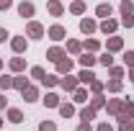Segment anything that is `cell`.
<instances>
[{"instance_id":"17","label":"cell","mask_w":134,"mask_h":131,"mask_svg":"<svg viewBox=\"0 0 134 131\" xmlns=\"http://www.w3.org/2000/svg\"><path fill=\"white\" fill-rule=\"evenodd\" d=\"M44 105H47V108H57V105H59V98H57L54 93H47V98H44Z\"/></svg>"},{"instance_id":"29","label":"cell","mask_w":134,"mask_h":131,"mask_svg":"<svg viewBox=\"0 0 134 131\" xmlns=\"http://www.w3.org/2000/svg\"><path fill=\"white\" fill-rule=\"evenodd\" d=\"M103 105H106V100L100 98V93H98V95L93 98V103H90V108H96V111H98V108H103Z\"/></svg>"},{"instance_id":"36","label":"cell","mask_w":134,"mask_h":131,"mask_svg":"<svg viewBox=\"0 0 134 131\" xmlns=\"http://www.w3.org/2000/svg\"><path fill=\"white\" fill-rule=\"evenodd\" d=\"M124 62H126V67H134V51H126L124 54Z\"/></svg>"},{"instance_id":"7","label":"cell","mask_w":134,"mask_h":131,"mask_svg":"<svg viewBox=\"0 0 134 131\" xmlns=\"http://www.w3.org/2000/svg\"><path fill=\"white\" fill-rule=\"evenodd\" d=\"M80 31L83 33H93L96 31V21H93V18H83V21H80Z\"/></svg>"},{"instance_id":"12","label":"cell","mask_w":134,"mask_h":131,"mask_svg":"<svg viewBox=\"0 0 134 131\" xmlns=\"http://www.w3.org/2000/svg\"><path fill=\"white\" fill-rule=\"evenodd\" d=\"M18 16L31 18L34 16V5H31V3H21V5H18Z\"/></svg>"},{"instance_id":"35","label":"cell","mask_w":134,"mask_h":131,"mask_svg":"<svg viewBox=\"0 0 134 131\" xmlns=\"http://www.w3.org/2000/svg\"><path fill=\"white\" fill-rule=\"evenodd\" d=\"M90 90H93V93H96V95H98L100 90H103V82H98V80H93V82H90Z\"/></svg>"},{"instance_id":"28","label":"cell","mask_w":134,"mask_h":131,"mask_svg":"<svg viewBox=\"0 0 134 131\" xmlns=\"http://www.w3.org/2000/svg\"><path fill=\"white\" fill-rule=\"evenodd\" d=\"M108 90H111V93H119V90H121V80H119V77H114V80L108 82Z\"/></svg>"},{"instance_id":"30","label":"cell","mask_w":134,"mask_h":131,"mask_svg":"<svg viewBox=\"0 0 134 131\" xmlns=\"http://www.w3.org/2000/svg\"><path fill=\"white\" fill-rule=\"evenodd\" d=\"M44 85H47V87H52V85H57V82H59V77H54V75H44Z\"/></svg>"},{"instance_id":"33","label":"cell","mask_w":134,"mask_h":131,"mask_svg":"<svg viewBox=\"0 0 134 131\" xmlns=\"http://www.w3.org/2000/svg\"><path fill=\"white\" fill-rule=\"evenodd\" d=\"M67 49L72 51V54H77V51L83 49V46H80V41H67Z\"/></svg>"},{"instance_id":"48","label":"cell","mask_w":134,"mask_h":131,"mask_svg":"<svg viewBox=\"0 0 134 131\" xmlns=\"http://www.w3.org/2000/svg\"><path fill=\"white\" fill-rule=\"evenodd\" d=\"M132 131H134V123H132Z\"/></svg>"},{"instance_id":"32","label":"cell","mask_w":134,"mask_h":131,"mask_svg":"<svg viewBox=\"0 0 134 131\" xmlns=\"http://www.w3.org/2000/svg\"><path fill=\"white\" fill-rule=\"evenodd\" d=\"M98 46H100V44L96 41V39H88V41H85V49H88V51H96Z\"/></svg>"},{"instance_id":"15","label":"cell","mask_w":134,"mask_h":131,"mask_svg":"<svg viewBox=\"0 0 134 131\" xmlns=\"http://www.w3.org/2000/svg\"><path fill=\"white\" fill-rule=\"evenodd\" d=\"M62 10H65V8H62L59 0H49V13L52 16H62Z\"/></svg>"},{"instance_id":"38","label":"cell","mask_w":134,"mask_h":131,"mask_svg":"<svg viewBox=\"0 0 134 131\" xmlns=\"http://www.w3.org/2000/svg\"><path fill=\"white\" fill-rule=\"evenodd\" d=\"M31 75L36 77V80H44V69H41V67H34V69H31Z\"/></svg>"},{"instance_id":"3","label":"cell","mask_w":134,"mask_h":131,"mask_svg":"<svg viewBox=\"0 0 134 131\" xmlns=\"http://www.w3.org/2000/svg\"><path fill=\"white\" fill-rule=\"evenodd\" d=\"M47 59H49V62H54V64H57L59 59H65V51L59 49V46H52V49L47 51Z\"/></svg>"},{"instance_id":"34","label":"cell","mask_w":134,"mask_h":131,"mask_svg":"<svg viewBox=\"0 0 134 131\" xmlns=\"http://www.w3.org/2000/svg\"><path fill=\"white\" fill-rule=\"evenodd\" d=\"M39 131H57V126H54L52 121H44V123L39 126Z\"/></svg>"},{"instance_id":"39","label":"cell","mask_w":134,"mask_h":131,"mask_svg":"<svg viewBox=\"0 0 134 131\" xmlns=\"http://www.w3.org/2000/svg\"><path fill=\"white\" fill-rule=\"evenodd\" d=\"M121 75H124L121 67H111V77H121Z\"/></svg>"},{"instance_id":"9","label":"cell","mask_w":134,"mask_h":131,"mask_svg":"<svg viewBox=\"0 0 134 131\" xmlns=\"http://www.w3.org/2000/svg\"><path fill=\"white\" fill-rule=\"evenodd\" d=\"M21 95H23V100H26V103H34L39 93H36V87H31V85H29V87H23V90H21Z\"/></svg>"},{"instance_id":"42","label":"cell","mask_w":134,"mask_h":131,"mask_svg":"<svg viewBox=\"0 0 134 131\" xmlns=\"http://www.w3.org/2000/svg\"><path fill=\"white\" fill-rule=\"evenodd\" d=\"M98 131H114V126H111V123H100Z\"/></svg>"},{"instance_id":"18","label":"cell","mask_w":134,"mask_h":131,"mask_svg":"<svg viewBox=\"0 0 134 131\" xmlns=\"http://www.w3.org/2000/svg\"><path fill=\"white\" fill-rule=\"evenodd\" d=\"M8 121H13V123H21V121H23V113H21L18 108H10V111H8Z\"/></svg>"},{"instance_id":"25","label":"cell","mask_w":134,"mask_h":131,"mask_svg":"<svg viewBox=\"0 0 134 131\" xmlns=\"http://www.w3.org/2000/svg\"><path fill=\"white\" fill-rule=\"evenodd\" d=\"M80 118H83V121H90V118H96V108H83V111H80Z\"/></svg>"},{"instance_id":"16","label":"cell","mask_w":134,"mask_h":131,"mask_svg":"<svg viewBox=\"0 0 134 131\" xmlns=\"http://www.w3.org/2000/svg\"><path fill=\"white\" fill-rule=\"evenodd\" d=\"M77 77H80V82H85V85H90V82L96 80V75H93V72H90L88 67H85V69L80 72V75H77Z\"/></svg>"},{"instance_id":"11","label":"cell","mask_w":134,"mask_h":131,"mask_svg":"<svg viewBox=\"0 0 134 131\" xmlns=\"http://www.w3.org/2000/svg\"><path fill=\"white\" fill-rule=\"evenodd\" d=\"M77 82H80V77H70V75H67L65 80H59V85H62L65 90H75V87H77Z\"/></svg>"},{"instance_id":"4","label":"cell","mask_w":134,"mask_h":131,"mask_svg":"<svg viewBox=\"0 0 134 131\" xmlns=\"http://www.w3.org/2000/svg\"><path fill=\"white\" fill-rule=\"evenodd\" d=\"M65 36H67V31L62 28V26H52V28H49V39H52V41H62Z\"/></svg>"},{"instance_id":"2","label":"cell","mask_w":134,"mask_h":131,"mask_svg":"<svg viewBox=\"0 0 134 131\" xmlns=\"http://www.w3.org/2000/svg\"><path fill=\"white\" fill-rule=\"evenodd\" d=\"M134 116V103L132 100H121V113H119V118H132Z\"/></svg>"},{"instance_id":"46","label":"cell","mask_w":134,"mask_h":131,"mask_svg":"<svg viewBox=\"0 0 134 131\" xmlns=\"http://www.w3.org/2000/svg\"><path fill=\"white\" fill-rule=\"evenodd\" d=\"M0 126H3V118H0Z\"/></svg>"},{"instance_id":"22","label":"cell","mask_w":134,"mask_h":131,"mask_svg":"<svg viewBox=\"0 0 134 131\" xmlns=\"http://www.w3.org/2000/svg\"><path fill=\"white\" fill-rule=\"evenodd\" d=\"M129 13H134L132 0H121V16H129Z\"/></svg>"},{"instance_id":"27","label":"cell","mask_w":134,"mask_h":131,"mask_svg":"<svg viewBox=\"0 0 134 131\" xmlns=\"http://www.w3.org/2000/svg\"><path fill=\"white\" fill-rule=\"evenodd\" d=\"M13 87L23 90V87H29V80H26V77H16V80H13Z\"/></svg>"},{"instance_id":"37","label":"cell","mask_w":134,"mask_h":131,"mask_svg":"<svg viewBox=\"0 0 134 131\" xmlns=\"http://www.w3.org/2000/svg\"><path fill=\"white\" fill-rule=\"evenodd\" d=\"M121 23H124V26H134V13H129V16H121Z\"/></svg>"},{"instance_id":"14","label":"cell","mask_w":134,"mask_h":131,"mask_svg":"<svg viewBox=\"0 0 134 131\" xmlns=\"http://www.w3.org/2000/svg\"><path fill=\"white\" fill-rule=\"evenodd\" d=\"M10 46H13V51H18V54L26 51V39H23V36H16V39L10 41Z\"/></svg>"},{"instance_id":"6","label":"cell","mask_w":134,"mask_h":131,"mask_svg":"<svg viewBox=\"0 0 134 131\" xmlns=\"http://www.w3.org/2000/svg\"><path fill=\"white\" fill-rule=\"evenodd\" d=\"M116 28H119V23L114 21V18H106V21L100 23V31H103V33H114Z\"/></svg>"},{"instance_id":"19","label":"cell","mask_w":134,"mask_h":131,"mask_svg":"<svg viewBox=\"0 0 134 131\" xmlns=\"http://www.w3.org/2000/svg\"><path fill=\"white\" fill-rule=\"evenodd\" d=\"M80 64H83V67H88V69H90V67L96 64V57H93V54H83V57H80Z\"/></svg>"},{"instance_id":"24","label":"cell","mask_w":134,"mask_h":131,"mask_svg":"<svg viewBox=\"0 0 134 131\" xmlns=\"http://www.w3.org/2000/svg\"><path fill=\"white\" fill-rule=\"evenodd\" d=\"M85 100H88V93L83 87H75V103H85Z\"/></svg>"},{"instance_id":"31","label":"cell","mask_w":134,"mask_h":131,"mask_svg":"<svg viewBox=\"0 0 134 131\" xmlns=\"http://www.w3.org/2000/svg\"><path fill=\"white\" fill-rule=\"evenodd\" d=\"M0 87H3V90L13 87V77H5V75H3V77H0Z\"/></svg>"},{"instance_id":"41","label":"cell","mask_w":134,"mask_h":131,"mask_svg":"<svg viewBox=\"0 0 134 131\" xmlns=\"http://www.w3.org/2000/svg\"><path fill=\"white\" fill-rule=\"evenodd\" d=\"M77 131H90V121H83V123L77 126Z\"/></svg>"},{"instance_id":"26","label":"cell","mask_w":134,"mask_h":131,"mask_svg":"<svg viewBox=\"0 0 134 131\" xmlns=\"http://www.w3.org/2000/svg\"><path fill=\"white\" fill-rule=\"evenodd\" d=\"M98 62H100L103 67H111V64H114V57H111V51H106L103 57H98Z\"/></svg>"},{"instance_id":"5","label":"cell","mask_w":134,"mask_h":131,"mask_svg":"<svg viewBox=\"0 0 134 131\" xmlns=\"http://www.w3.org/2000/svg\"><path fill=\"white\" fill-rule=\"evenodd\" d=\"M106 111L114 113V116H119V113H121V100H119V98H111L108 103H106Z\"/></svg>"},{"instance_id":"44","label":"cell","mask_w":134,"mask_h":131,"mask_svg":"<svg viewBox=\"0 0 134 131\" xmlns=\"http://www.w3.org/2000/svg\"><path fill=\"white\" fill-rule=\"evenodd\" d=\"M3 108H5V98L0 95V111H3Z\"/></svg>"},{"instance_id":"13","label":"cell","mask_w":134,"mask_h":131,"mask_svg":"<svg viewBox=\"0 0 134 131\" xmlns=\"http://www.w3.org/2000/svg\"><path fill=\"white\" fill-rule=\"evenodd\" d=\"M111 10H114V8H111V3H100L98 8H96V16H100V18H108V16H111Z\"/></svg>"},{"instance_id":"45","label":"cell","mask_w":134,"mask_h":131,"mask_svg":"<svg viewBox=\"0 0 134 131\" xmlns=\"http://www.w3.org/2000/svg\"><path fill=\"white\" fill-rule=\"evenodd\" d=\"M129 80H134V69H132V72H129Z\"/></svg>"},{"instance_id":"1","label":"cell","mask_w":134,"mask_h":131,"mask_svg":"<svg viewBox=\"0 0 134 131\" xmlns=\"http://www.w3.org/2000/svg\"><path fill=\"white\" fill-rule=\"evenodd\" d=\"M26 33H29L31 39H41V36H44V26L36 23V21H31V23L26 26Z\"/></svg>"},{"instance_id":"8","label":"cell","mask_w":134,"mask_h":131,"mask_svg":"<svg viewBox=\"0 0 134 131\" xmlns=\"http://www.w3.org/2000/svg\"><path fill=\"white\" fill-rule=\"evenodd\" d=\"M121 46H124L121 36H111V39H108V44H106V49H108V51H119Z\"/></svg>"},{"instance_id":"23","label":"cell","mask_w":134,"mask_h":131,"mask_svg":"<svg viewBox=\"0 0 134 131\" xmlns=\"http://www.w3.org/2000/svg\"><path fill=\"white\" fill-rule=\"evenodd\" d=\"M70 10H72V13H77V16H80V13H85V3H83V0H75V3H72V5H70Z\"/></svg>"},{"instance_id":"10","label":"cell","mask_w":134,"mask_h":131,"mask_svg":"<svg viewBox=\"0 0 134 131\" xmlns=\"http://www.w3.org/2000/svg\"><path fill=\"white\" fill-rule=\"evenodd\" d=\"M57 72H59V75H70V72H72V62H70V59H59V62H57Z\"/></svg>"},{"instance_id":"21","label":"cell","mask_w":134,"mask_h":131,"mask_svg":"<svg viewBox=\"0 0 134 131\" xmlns=\"http://www.w3.org/2000/svg\"><path fill=\"white\" fill-rule=\"evenodd\" d=\"M23 67H26V62H23L21 57H16V59H10V69H13V72H21Z\"/></svg>"},{"instance_id":"43","label":"cell","mask_w":134,"mask_h":131,"mask_svg":"<svg viewBox=\"0 0 134 131\" xmlns=\"http://www.w3.org/2000/svg\"><path fill=\"white\" fill-rule=\"evenodd\" d=\"M5 39H8V31H5V28H0V41H5Z\"/></svg>"},{"instance_id":"20","label":"cell","mask_w":134,"mask_h":131,"mask_svg":"<svg viewBox=\"0 0 134 131\" xmlns=\"http://www.w3.org/2000/svg\"><path fill=\"white\" fill-rule=\"evenodd\" d=\"M59 113H62V118H70V116L75 113V108H72L70 103H62V105H59Z\"/></svg>"},{"instance_id":"40","label":"cell","mask_w":134,"mask_h":131,"mask_svg":"<svg viewBox=\"0 0 134 131\" xmlns=\"http://www.w3.org/2000/svg\"><path fill=\"white\" fill-rule=\"evenodd\" d=\"M10 5H13V0H0V10H8Z\"/></svg>"},{"instance_id":"47","label":"cell","mask_w":134,"mask_h":131,"mask_svg":"<svg viewBox=\"0 0 134 131\" xmlns=\"http://www.w3.org/2000/svg\"><path fill=\"white\" fill-rule=\"evenodd\" d=\"M0 67H3V59H0Z\"/></svg>"}]
</instances>
